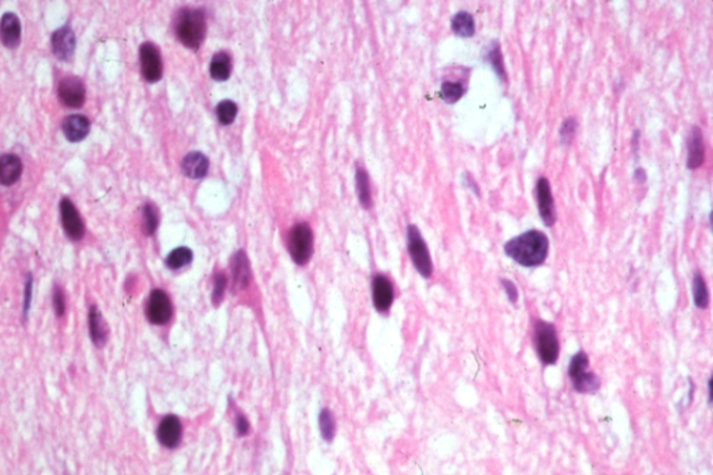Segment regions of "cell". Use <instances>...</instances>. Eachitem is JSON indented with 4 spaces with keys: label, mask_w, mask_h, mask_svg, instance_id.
I'll list each match as a JSON object with an SVG mask.
<instances>
[{
    "label": "cell",
    "mask_w": 713,
    "mask_h": 475,
    "mask_svg": "<svg viewBox=\"0 0 713 475\" xmlns=\"http://www.w3.org/2000/svg\"><path fill=\"white\" fill-rule=\"evenodd\" d=\"M178 41L186 47L197 50L207 35V16L201 8H183L174 21Z\"/></svg>",
    "instance_id": "cell-2"
},
{
    "label": "cell",
    "mask_w": 713,
    "mask_h": 475,
    "mask_svg": "<svg viewBox=\"0 0 713 475\" xmlns=\"http://www.w3.org/2000/svg\"><path fill=\"white\" fill-rule=\"evenodd\" d=\"M139 62L142 76L148 83H158L164 74L162 55L156 45L145 42L139 47Z\"/></svg>",
    "instance_id": "cell-7"
},
{
    "label": "cell",
    "mask_w": 713,
    "mask_h": 475,
    "mask_svg": "<svg viewBox=\"0 0 713 475\" xmlns=\"http://www.w3.org/2000/svg\"><path fill=\"white\" fill-rule=\"evenodd\" d=\"M535 347L541 361L546 365H552L559 358V339L553 324L538 321L535 324Z\"/></svg>",
    "instance_id": "cell-4"
},
{
    "label": "cell",
    "mask_w": 713,
    "mask_h": 475,
    "mask_svg": "<svg viewBox=\"0 0 713 475\" xmlns=\"http://www.w3.org/2000/svg\"><path fill=\"white\" fill-rule=\"evenodd\" d=\"M289 250L295 263L305 265L314 250V236L312 230L307 223L295 224L289 237Z\"/></svg>",
    "instance_id": "cell-6"
},
{
    "label": "cell",
    "mask_w": 713,
    "mask_h": 475,
    "mask_svg": "<svg viewBox=\"0 0 713 475\" xmlns=\"http://www.w3.org/2000/svg\"><path fill=\"white\" fill-rule=\"evenodd\" d=\"M60 214L67 236L73 240H81L85 233L84 223L70 200H63L60 202Z\"/></svg>",
    "instance_id": "cell-9"
},
{
    "label": "cell",
    "mask_w": 713,
    "mask_h": 475,
    "mask_svg": "<svg viewBox=\"0 0 713 475\" xmlns=\"http://www.w3.org/2000/svg\"><path fill=\"white\" fill-rule=\"evenodd\" d=\"M210 76L216 81H226L232 74V57L227 52H217L210 66Z\"/></svg>",
    "instance_id": "cell-22"
},
{
    "label": "cell",
    "mask_w": 713,
    "mask_h": 475,
    "mask_svg": "<svg viewBox=\"0 0 713 475\" xmlns=\"http://www.w3.org/2000/svg\"><path fill=\"white\" fill-rule=\"evenodd\" d=\"M33 286H34V282H33V277L28 276L27 277V283H25V297H24V314L27 315L28 314V309H30V305H31V299H33Z\"/></svg>",
    "instance_id": "cell-36"
},
{
    "label": "cell",
    "mask_w": 713,
    "mask_h": 475,
    "mask_svg": "<svg viewBox=\"0 0 713 475\" xmlns=\"http://www.w3.org/2000/svg\"><path fill=\"white\" fill-rule=\"evenodd\" d=\"M355 178H357V193H358L360 202L364 208H370L372 205V194H371L370 177L365 172V169L358 168Z\"/></svg>",
    "instance_id": "cell-26"
},
{
    "label": "cell",
    "mask_w": 713,
    "mask_h": 475,
    "mask_svg": "<svg viewBox=\"0 0 713 475\" xmlns=\"http://www.w3.org/2000/svg\"><path fill=\"white\" fill-rule=\"evenodd\" d=\"M537 202H538L540 215L542 217L544 223L547 227H552L556 222V211H554V201H553L550 184L545 177H541L537 183Z\"/></svg>",
    "instance_id": "cell-10"
},
{
    "label": "cell",
    "mask_w": 713,
    "mask_h": 475,
    "mask_svg": "<svg viewBox=\"0 0 713 475\" xmlns=\"http://www.w3.org/2000/svg\"><path fill=\"white\" fill-rule=\"evenodd\" d=\"M319 428L322 432V436L326 440H332L335 436V420L331 414V411L324 410L319 416Z\"/></svg>",
    "instance_id": "cell-31"
},
{
    "label": "cell",
    "mask_w": 713,
    "mask_h": 475,
    "mask_svg": "<svg viewBox=\"0 0 713 475\" xmlns=\"http://www.w3.org/2000/svg\"><path fill=\"white\" fill-rule=\"evenodd\" d=\"M502 286L504 287V292H506V294H507V297H508L510 302L515 304L517 300H518V290H517V286H515L511 280H508V279H502Z\"/></svg>",
    "instance_id": "cell-35"
},
{
    "label": "cell",
    "mask_w": 713,
    "mask_h": 475,
    "mask_svg": "<svg viewBox=\"0 0 713 475\" xmlns=\"http://www.w3.org/2000/svg\"><path fill=\"white\" fill-rule=\"evenodd\" d=\"M158 439L166 447H176L181 439V424L177 417L168 416L158 428Z\"/></svg>",
    "instance_id": "cell-17"
},
{
    "label": "cell",
    "mask_w": 713,
    "mask_h": 475,
    "mask_svg": "<svg viewBox=\"0 0 713 475\" xmlns=\"http://www.w3.org/2000/svg\"><path fill=\"white\" fill-rule=\"evenodd\" d=\"M452 30L460 38H471L475 34V20L468 11H459L452 18Z\"/></svg>",
    "instance_id": "cell-23"
},
{
    "label": "cell",
    "mask_w": 713,
    "mask_h": 475,
    "mask_svg": "<svg viewBox=\"0 0 713 475\" xmlns=\"http://www.w3.org/2000/svg\"><path fill=\"white\" fill-rule=\"evenodd\" d=\"M63 131L69 141L79 142L89 132V120L81 115H73L64 120Z\"/></svg>",
    "instance_id": "cell-20"
},
{
    "label": "cell",
    "mask_w": 713,
    "mask_h": 475,
    "mask_svg": "<svg viewBox=\"0 0 713 475\" xmlns=\"http://www.w3.org/2000/svg\"><path fill=\"white\" fill-rule=\"evenodd\" d=\"M372 296L379 312H387L390 309L394 300V290L392 282L386 276H375L372 283Z\"/></svg>",
    "instance_id": "cell-15"
},
{
    "label": "cell",
    "mask_w": 713,
    "mask_h": 475,
    "mask_svg": "<svg viewBox=\"0 0 713 475\" xmlns=\"http://www.w3.org/2000/svg\"><path fill=\"white\" fill-rule=\"evenodd\" d=\"M53 53L60 60H70L76 50V35L70 27H62L52 35Z\"/></svg>",
    "instance_id": "cell-12"
},
{
    "label": "cell",
    "mask_w": 713,
    "mask_h": 475,
    "mask_svg": "<svg viewBox=\"0 0 713 475\" xmlns=\"http://www.w3.org/2000/svg\"><path fill=\"white\" fill-rule=\"evenodd\" d=\"M53 308H55V312L57 316H63V314L66 311V302H64V294H63L62 289H59V287H56L53 292Z\"/></svg>",
    "instance_id": "cell-34"
},
{
    "label": "cell",
    "mask_w": 713,
    "mask_h": 475,
    "mask_svg": "<svg viewBox=\"0 0 713 475\" xmlns=\"http://www.w3.org/2000/svg\"><path fill=\"white\" fill-rule=\"evenodd\" d=\"M21 40V24L18 17L14 13H6L3 14L0 20V41L13 49L20 45Z\"/></svg>",
    "instance_id": "cell-14"
},
{
    "label": "cell",
    "mask_w": 713,
    "mask_h": 475,
    "mask_svg": "<svg viewBox=\"0 0 713 475\" xmlns=\"http://www.w3.org/2000/svg\"><path fill=\"white\" fill-rule=\"evenodd\" d=\"M504 253L521 266L535 268L545 262L549 253V240L540 230H528L507 241Z\"/></svg>",
    "instance_id": "cell-1"
},
{
    "label": "cell",
    "mask_w": 713,
    "mask_h": 475,
    "mask_svg": "<svg viewBox=\"0 0 713 475\" xmlns=\"http://www.w3.org/2000/svg\"><path fill=\"white\" fill-rule=\"evenodd\" d=\"M692 294H694V304L700 309H705L709 305V292L708 286L704 280V276L701 273H695L692 279Z\"/></svg>",
    "instance_id": "cell-25"
},
{
    "label": "cell",
    "mask_w": 713,
    "mask_h": 475,
    "mask_svg": "<svg viewBox=\"0 0 713 475\" xmlns=\"http://www.w3.org/2000/svg\"><path fill=\"white\" fill-rule=\"evenodd\" d=\"M59 96L66 106L80 108L85 101L84 84L76 77L64 79L59 86Z\"/></svg>",
    "instance_id": "cell-11"
},
{
    "label": "cell",
    "mask_w": 713,
    "mask_h": 475,
    "mask_svg": "<svg viewBox=\"0 0 713 475\" xmlns=\"http://www.w3.org/2000/svg\"><path fill=\"white\" fill-rule=\"evenodd\" d=\"M158 224H159L158 210L155 208V205L147 204L144 207V230H145V233L148 236L154 234L158 229Z\"/></svg>",
    "instance_id": "cell-30"
},
{
    "label": "cell",
    "mask_w": 713,
    "mask_h": 475,
    "mask_svg": "<svg viewBox=\"0 0 713 475\" xmlns=\"http://www.w3.org/2000/svg\"><path fill=\"white\" fill-rule=\"evenodd\" d=\"M232 275L234 290H243L250 285L251 280V266L249 257L244 251H239L232 259Z\"/></svg>",
    "instance_id": "cell-16"
},
{
    "label": "cell",
    "mask_w": 713,
    "mask_h": 475,
    "mask_svg": "<svg viewBox=\"0 0 713 475\" xmlns=\"http://www.w3.org/2000/svg\"><path fill=\"white\" fill-rule=\"evenodd\" d=\"M226 276L223 273H219L216 275L215 277V287H213V294H212V299H213V302L217 305L219 302H222L223 299V294H224V289H226Z\"/></svg>",
    "instance_id": "cell-33"
},
{
    "label": "cell",
    "mask_w": 713,
    "mask_h": 475,
    "mask_svg": "<svg viewBox=\"0 0 713 475\" xmlns=\"http://www.w3.org/2000/svg\"><path fill=\"white\" fill-rule=\"evenodd\" d=\"M705 161V142L704 134L698 127H694L688 137L687 145V168L694 171L702 166Z\"/></svg>",
    "instance_id": "cell-13"
},
{
    "label": "cell",
    "mask_w": 713,
    "mask_h": 475,
    "mask_svg": "<svg viewBox=\"0 0 713 475\" xmlns=\"http://www.w3.org/2000/svg\"><path fill=\"white\" fill-rule=\"evenodd\" d=\"M485 60L491 64V67L494 69V71L498 74V77L502 80V81H506L507 77H506V70H504L503 64V55H502V50H501V45L496 41L491 43L488 47H486V52H485Z\"/></svg>",
    "instance_id": "cell-24"
},
{
    "label": "cell",
    "mask_w": 713,
    "mask_h": 475,
    "mask_svg": "<svg viewBox=\"0 0 713 475\" xmlns=\"http://www.w3.org/2000/svg\"><path fill=\"white\" fill-rule=\"evenodd\" d=\"M191 261H193V251L187 247H178L169 254L166 265L170 269H180L187 266Z\"/></svg>",
    "instance_id": "cell-27"
},
{
    "label": "cell",
    "mask_w": 713,
    "mask_h": 475,
    "mask_svg": "<svg viewBox=\"0 0 713 475\" xmlns=\"http://www.w3.org/2000/svg\"><path fill=\"white\" fill-rule=\"evenodd\" d=\"M89 335L92 342L98 347H102L108 340L106 324L102 318V314L95 305L89 308Z\"/></svg>",
    "instance_id": "cell-21"
},
{
    "label": "cell",
    "mask_w": 713,
    "mask_h": 475,
    "mask_svg": "<svg viewBox=\"0 0 713 475\" xmlns=\"http://www.w3.org/2000/svg\"><path fill=\"white\" fill-rule=\"evenodd\" d=\"M216 116L223 126H229L237 116V105L233 101H222L216 106Z\"/></svg>",
    "instance_id": "cell-28"
},
{
    "label": "cell",
    "mask_w": 713,
    "mask_h": 475,
    "mask_svg": "<svg viewBox=\"0 0 713 475\" xmlns=\"http://www.w3.org/2000/svg\"><path fill=\"white\" fill-rule=\"evenodd\" d=\"M210 168L208 158L201 152H191L183 161V172L190 178H203Z\"/></svg>",
    "instance_id": "cell-19"
},
{
    "label": "cell",
    "mask_w": 713,
    "mask_h": 475,
    "mask_svg": "<svg viewBox=\"0 0 713 475\" xmlns=\"http://www.w3.org/2000/svg\"><path fill=\"white\" fill-rule=\"evenodd\" d=\"M173 308L168 294L164 290H154L147 305V316L155 325H164L171 318Z\"/></svg>",
    "instance_id": "cell-8"
},
{
    "label": "cell",
    "mask_w": 713,
    "mask_h": 475,
    "mask_svg": "<svg viewBox=\"0 0 713 475\" xmlns=\"http://www.w3.org/2000/svg\"><path fill=\"white\" fill-rule=\"evenodd\" d=\"M635 177H637V178H639L641 181H644V180H645V174H644V172H642L641 169H638V171H637V173H635Z\"/></svg>",
    "instance_id": "cell-38"
},
{
    "label": "cell",
    "mask_w": 713,
    "mask_h": 475,
    "mask_svg": "<svg viewBox=\"0 0 713 475\" xmlns=\"http://www.w3.org/2000/svg\"><path fill=\"white\" fill-rule=\"evenodd\" d=\"M407 239H409V253L411 261L416 266V269L420 272L423 277H430L433 272V265L429 250L426 247L425 240L421 236V231L417 226L411 224L407 229Z\"/></svg>",
    "instance_id": "cell-5"
},
{
    "label": "cell",
    "mask_w": 713,
    "mask_h": 475,
    "mask_svg": "<svg viewBox=\"0 0 713 475\" xmlns=\"http://www.w3.org/2000/svg\"><path fill=\"white\" fill-rule=\"evenodd\" d=\"M577 132V122L574 119H567L560 129V139L563 144H570Z\"/></svg>",
    "instance_id": "cell-32"
},
{
    "label": "cell",
    "mask_w": 713,
    "mask_h": 475,
    "mask_svg": "<svg viewBox=\"0 0 713 475\" xmlns=\"http://www.w3.org/2000/svg\"><path fill=\"white\" fill-rule=\"evenodd\" d=\"M589 358L586 351H578L570 361L569 377L574 389L580 393H596L600 388V379L588 371Z\"/></svg>",
    "instance_id": "cell-3"
},
{
    "label": "cell",
    "mask_w": 713,
    "mask_h": 475,
    "mask_svg": "<svg viewBox=\"0 0 713 475\" xmlns=\"http://www.w3.org/2000/svg\"><path fill=\"white\" fill-rule=\"evenodd\" d=\"M236 423H237V424H236V427H237V432H239V435L244 436V435H247V433H249V430H250V425H249V421L246 420V417H243V416H239V417H237V421H236Z\"/></svg>",
    "instance_id": "cell-37"
},
{
    "label": "cell",
    "mask_w": 713,
    "mask_h": 475,
    "mask_svg": "<svg viewBox=\"0 0 713 475\" xmlns=\"http://www.w3.org/2000/svg\"><path fill=\"white\" fill-rule=\"evenodd\" d=\"M708 393H709V403H712V388H711V379L708 382Z\"/></svg>",
    "instance_id": "cell-39"
},
{
    "label": "cell",
    "mask_w": 713,
    "mask_h": 475,
    "mask_svg": "<svg viewBox=\"0 0 713 475\" xmlns=\"http://www.w3.org/2000/svg\"><path fill=\"white\" fill-rule=\"evenodd\" d=\"M23 172V165L16 155H3L0 158V184L11 185L14 184Z\"/></svg>",
    "instance_id": "cell-18"
},
{
    "label": "cell",
    "mask_w": 713,
    "mask_h": 475,
    "mask_svg": "<svg viewBox=\"0 0 713 475\" xmlns=\"http://www.w3.org/2000/svg\"><path fill=\"white\" fill-rule=\"evenodd\" d=\"M465 93V86L462 83H452V81H445L440 88V96L446 103H456L457 101L462 99V95Z\"/></svg>",
    "instance_id": "cell-29"
}]
</instances>
